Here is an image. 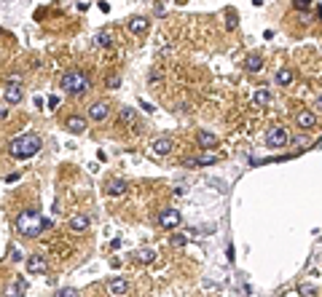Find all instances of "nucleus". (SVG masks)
<instances>
[{
    "mask_svg": "<svg viewBox=\"0 0 322 297\" xmlns=\"http://www.w3.org/2000/svg\"><path fill=\"white\" fill-rule=\"evenodd\" d=\"M54 222L49 220V217L38 214V212H22L16 217V230L24 236V239H38V236L43 233V230H49Z\"/></svg>",
    "mask_w": 322,
    "mask_h": 297,
    "instance_id": "nucleus-1",
    "label": "nucleus"
},
{
    "mask_svg": "<svg viewBox=\"0 0 322 297\" xmlns=\"http://www.w3.org/2000/svg\"><path fill=\"white\" fill-rule=\"evenodd\" d=\"M59 89H62L64 94H70V97H83L91 89V78L78 67L64 70L62 78H59Z\"/></svg>",
    "mask_w": 322,
    "mask_h": 297,
    "instance_id": "nucleus-2",
    "label": "nucleus"
},
{
    "mask_svg": "<svg viewBox=\"0 0 322 297\" xmlns=\"http://www.w3.org/2000/svg\"><path fill=\"white\" fill-rule=\"evenodd\" d=\"M41 148H43V140L38 134H22V137H16V140H11L8 153L14 155L16 161H27V158L41 153Z\"/></svg>",
    "mask_w": 322,
    "mask_h": 297,
    "instance_id": "nucleus-3",
    "label": "nucleus"
},
{
    "mask_svg": "<svg viewBox=\"0 0 322 297\" xmlns=\"http://www.w3.org/2000/svg\"><path fill=\"white\" fill-rule=\"evenodd\" d=\"M287 142H290V134H287V129H282V126L268 129V134H266V145H268V148H285Z\"/></svg>",
    "mask_w": 322,
    "mask_h": 297,
    "instance_id": "nucleus-4",
    "label": "nucleus"
},
{
    "mask_svg": "<svg viewBox=\"0 0 322 297\" xmlns=\"http://www.w3.org/2000/svg\"><path fill=\"white\" fill-rule=\"evenodd\" d=\"M3 99H5V102H8V104H19V102H22V99H24V91H22V86H19V81H16V78H14V81H8V83L3 86Z\"/></svg>",
    "mask_w": 322,
    "mask_h": 297,
    "instance_id": "nucleus-5",
    "label": "nucleus"
},
{
    "mask_svg": "<svg viewBox=\"0 0 322 297\" xmlns=\"http://www.w3.org/2000/svg\"><path fill=\"white\" fill-rule=\"evenodd\" d=\"M180 222H183V214L177 212V209H161V212H159V225H161V228L175 230Z\"/></svg>",
    "mask_w": 322,
    "mask_h": 297,
    "instance_id": "nucleus-6",
    "label": "nucleus"
},
{
    "mask_svg": "<svg viewBox=\"0 0 322 297\" xmlns=\"http://www.w3.org/2000/svg\"><path fill=\"white\" fill-rule=\"evenodd\" d=\"M110 115V102H105V99H100V102H91L89 104V121H105V118Z\"/></svg>",
    "mask_w": 322,
    "mask_h": 297,
    "instance_id": "nucleus-7",
    "label": "nucleus"
},
{
    "mask_svg": "<svg viewBox=\"0 0 322 297\" xmlns=\"http://www.w3.org/2000/svg\"><path fill=\"white\" fill-rule=\"evenodd\" d=\"M27 273H46L49 270V257L46 254H32V257H27Z\"/></svg>",
    "mask_w": 322,
    "mask_h": 297,
    "instance_id": "nucleus-8",
    "label": "nucleus"
},
{
    "mask_svg": "<svg viewBox=\"0 0 322 297\" xmlns=\"http://www.w3.org/2000/svg\"><path fill=\"white\" fill-rule=\"evenodd\" d=\"M295 126H298L301 131H309L317 126V115L312 113V110H301L298 115H295Z\"/></svg>",
    "mask_w": 322,
    "mask_h": 297,
    "instance_id": "nucleus-9",
    "label": "nucleus"
},
{
    "mask_svg": "<svg viewBox=\"0 0 322 297\" xmlns=\"http://www.w3.org/2000/svg\"><path fill=\"white\" fill-rule=\"evenodd\" d=\"M127 190H129L127 180H118V177H113V180H108V182H105V193H108V196H113V198L124 196Z\"/></svg>",
    "mask_w": 322,
    "mask_h": 297,
    "instance_id": "nucleus-10",
    "label": "nucleus"
},
{
    "mask_svg": "<svg viewBox=\"0 0 322 297\" xmlns=\"http://www.w3.org/2000/svg\"><path fill=\"white\" fill-rule=\"evenodd\" d=\"M64 129H67L70 134H83V131H86V118L83 115H70L67 121H64Z\"/></svg>",
    "mask_w": 322,
    "mask_h": 297,
    "instance_id": "nucleus-11",
    "label": "nucleus"
},
{
    "mask_svg": "<svg viewBox=\"0 0 322 297\" xmlns=\"http://www.w3.org/2000/svg\"><path fill=\"white\" fill-rule=\"evenodd\" d=\"M70 230L73 233H83V230H89V225H91V217L89 214H75V217H70Z\"/></svg>",
    "mask_w": 322,
    "mask_h": 297,
    "instance_id": "nucleus-12",
    "label": "nucleus"
},
{
    "mask_svg": "<svg viewBox=\"0 0 322 297\" xmlns=\"http://www.w3.org/2000/svg\"><path fill=\"white\" fill-rule=\"evenodd\" d=\"M127 30L132 32V35H142V32H148V19L145 16H132L127 22Z\"/></svg>",
    "mask_w": 322,
    "mask_h": 297,
    "instance_id": "nucleus-13",
    "label": "nucleus"
},
{
    "mask_svg": "<svg viewBox=\"0 0 322 297\" xmlns=\"http://www.w3.org/2000/svg\"><path fill=\"white\" fill-rule=\"evenodd\" d=\"M175 150V142L169 140V137H159V140L153 142V153L156 155H169Z\"/></svg>",
    "mask_w": 322,
    "mask_h": 297,
    "instance_id": "nucleus-14",
    "label": "nucleus"
},
{
    "mask_svg": "<svg viewBox=\"0 0 322 297\" xmlns=\"http://www.w3.org/2000/svg\"><path fill=\"white\" fill-rule=\"evenodd\" d=\"M94 43L100 46V49H113V46H116V38H113V32H110V30H100V32L94 35Z\"/></svg>",
    "mask_w": 322,
    "mask_h": 297,
    "instance_id": "nucleus-15",
    "label": "nucleus"
},
{
    "mask_svg": "<svg viewBox=\"0 0 322 297\" xmlns=\"http://www.w3.org/2000/svg\"><path fill=\"white\" fill-rule=\"evenodd\" d=\"M118 121L127 123V126H132V129H137V110L134 107H121V110H118Z\"/></svg>",
    "mask_w": 322,
    "mask_h": 297,
    "instance_id": "nucleus-16",
    "label": "nucleus"
},
{
    "mask_svg": "<svg viewBox=\"0 0 322 297\" xmlns=\"http://www.w3.org/2000/svg\"><path fill=\"white\" fill-rule=\"evenodd\" d=\"M196 140H199V145H201V148H204V150H212V148H218V137H215L212 131H204V129H201Z\"/></svg>",
    "mask_w": 322,
    "mask_h": 297,
    "instance_id": "nucleus-17",
    "label": "nucleus"
},
{
    "mask_svg": "<svg viewBox=\"0 0 322 297\" xmlns=\"http://www.w3.org/2000/svg\"><path fill=\"white\" fill-rule=\"evenodd\" d=\"M186 166H212L218 163V155H201V158H186Z\"/></svg>",
    "mask_w": 322,
    "mask_h": 297,
    "instance_id": "nucleus-18",
    "label": "nucleus"
},
{
    "mask_svg": "<svg viewBox=\"0 0 322 297\" xmlns=\"http://www.w3.org/2000/svg\"><path fill=\"white\" fill-rule=\"evenodd\" d=\"M245 67H247V72H260V70H263V56H260V54H250L245 59Z\"/></svg>",
    "mask_w": 322,
    "mask_h": 297,
    "instance_id": "nucleus-19",
    "label": "nucleus"
},
{
    "mask_svg": "<svg viewBox=\"0 0 322 297\" xmlns=\"http://www.w3.org/2000/svg\"><path fill=\"white\" fill-rule=\"evenodd\" d=\"M127 289H129V284H127V279H110L108 281V292L110 295H124V292H127Z\"/></svg>",
    "mask_w": 322,
    "mask_h": 297,
    "instance_id": "nucleus-20",
    "label": "nucleus"
},
{
    "mask_svg": "<svg viewBox=\"0 0 322 297\" xmlns=\"http://www.w3.org/2000/svg\"><path fill=\"white\" fill-rule=\"evenodd\" d=\"M24 292H27V281H24V279H16V281L8 287L5 297H24Z\"/></svg>",
    "mask_w": 322,
    "mask_h": 297,
    "instance_id": "nucleus-21",
    "label": "nucleus"
},
{
    "mask_svg": "<svg viewBox=\"0 0 322 297\" xmlns=\"http://www.w3.org/2000/svg\"><path fill=\"white\" fill-rule=\"evenodd\" d=\"M268 102H271V91H268V89H258L253 94V104H255V107H266Z\"/></svg>",
    "mask_w": 322,
    "mask_h": 297,
    "instance_id": "nucleus-22",
    "label": "nucleus"
},
{
    "mask_svg": "<svg viewBox=\"0 0 322 297\" xmlns=\"http://www.w3.org/2000/svg\"><path fill=\"white\" fill-rule=\"evenodd\" d=\"M295 81V72L290 67H279L277 70V86H290Z\"/></svg>",
    "mask_w": 322,
    "mask_h": 297,
    "instance_id": "nucleus-23",
    "label": "nucleus"
},
{
    "mask_svg": "<svg viewBox=\"0 0 322 297\" xmlns=\"http://www.w3.org/2000/svg\"><path fill=\"white\" fill-rule=\"evenodd\" d=\"M137 260H140L142 265H150V262L156 260V252L150 247H142V249H137Z\"/></svg>",
    "mask_w": 322,
    "mask_h": 297,
    "instance_id": "nucleus-24",
    "label": "nucleus"
},
{
    "mask_svg": "<svg viewBox=\"0 0 322 297\" xmlns=\"http://www.w3.org/2000/svg\"><path fill=\"white\" fill-rule=\"evenodd\" d=\"M54 297H81L78 295V289L75 287H62V289H57Z\"/></svg>",
    "mask_w": 322,
    "mask_h": 297,
    "instance_id": "nucleus-25",
    "label": "nucleus"
},
{
    "mask_svg": "<svg viewBox=\"0 0 322 297\" xmlns=\"http://www.w3.org/2000/svg\"><path fill=\"white\" fill-rule=\"evenodd\" d=\"M105 86H108V89H118V86H121V75H116V72H110V75L105 78Z\"/></svg>",
    "mask_w": 322,
    "mask_h": 297,
    "instance_id": "nucleus-26",
    "label": "nucleus"
},
{
    "mask_svg": "<svg viewBox=\"0 0 322 297\" xmlns=\"http://www.w3.org/2000/svg\"><path fill=\"white\" fill-rule=\"evenodd\" d=\"M169 244H172L175 249H180V247H186V244H188V236H172Z\"/></svg>",
    "mask_w": 322,
    "mask_h": 297,
    "instance_id": "nucleus-27",
    "label": "nucleus"
},
{
    "mask_svg": "<svg viewBox=\"0 0 322 297\" xmlns=\"http://www.w3.org/2000/svg\"><path fill=\"white\" fill-rule=\"evenodd\" d=\"M293 8L295 11H309L312 8V0H293Z\"/></svg>",
    "mask_w": 322,
    "mask_h": 297,
    "instance_id": "nucleus-28",
    "label": "nucleus"
},
{
    "mask_svg": "<svg viewBox=\"0 0 322 297\" xmlns=\"http://www.w3.org/2000/svg\"><path fill=\"white\" fill-rule=\"evenodd\" d=\"M298 295H301V297H312V295H314V287H312V284H301V287H298Z\"/></svg>",
    "mask_w": 322,
    "mask_h": 297,
    "instance_id": "nucleus-29",
    "label": "nucleus"
},
{
    "mask_svg": "<svg viewBox=\"0 0 322 297\" xmlns=\"http://www.w3.org/2000/svg\"><path fill=\"white\" fill-rule=\"evenodd\" d=\"M11 262H22V249L11 247Z\"/></svg>",
    "mask_w": 322,
    "mask_h": 297,
    "instance_id": "nucleus-30",
    "label": "nucleus"
},
{
    "mask_svg": "<svg viewBox=\"0 0 322 297\" xmlns=\"http://www.w3.org/2000/svg\"><path fill=\"white\" fill-rule=\"evenodd\" d=\"M59 107V97H49V110H57Z\"/></svg>",
    "mask_w": 322,
    "mask_h": 297,
    "instance_id": "nucleus-31",
    "label": "nucleus"
},
{
    "mask_svg": "<svg viewBox=\"0 0 322 297\" xmlns=\"http://www.w3.org/2000/svg\"><path fill=\"white\" fill-rule=\"evenodd\" d=\"M140 107L145 110V113H153V104H150V102H140Z\"/></svg>",
    "mask_w": 322,
    "mask_h": 297,
    "instance_id": "nucleus-32",
    "label": "nucleus"
},
{
    "mask_svg": "<svg viewBox=\"0 0 322 297\" xmlns=\"http://www.w3.org/2000/svg\"><path fill=\"white\" fill-rule=\"evenodd\" d=\"M317 107H322V94L317 97Z\"/></svg>",
    "mask_w": 322,
    "mask_h": 297,
    "instance_id": "nucleus-33",
    "label": "nucleus"
},
{
    "mask_svg": "<svg viewBox=\"0 0 322 297\" xmlns=\"http://www.w3.org/2000/svg\"><path fill=\"white\" fill-rule=\"evenodd\" d=\"M282 297H298V295H295V292H290V295H282Z\"/></svg>",
    "mask_w": 322,
    "mask_h": 297,
    "instance_id": "nucleus-34",
    "label": "nucleus"
},
{
    "mask_svg": "<svg viewBox=\"0 0 322 297\" xmlns=\"http://www.w3.org/2000/svg\"><path fill=\"white\" fill-rule=\"evenodd\" d=\"M0 35H3V30H0Z\"/></svg>",
    "mask_w": 322,
    "mask_h": 297,
    "instance_id": "nucleus-35",
    "label": "nucleus"
}]
</instances>
